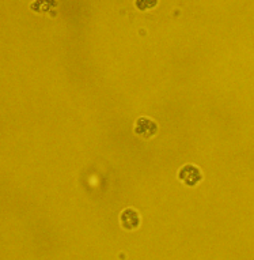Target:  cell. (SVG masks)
Instances as JSON below:
<instances>
[{"label":"cell","instance_id":"3957f363","mask_svg":"<svg viewBox=\"0 0 254 260\" xmlns=\"http://www.w3.org/2000/svg\"><path fill=\"white\" fill-rule=\"evenodd\" d=\"M119 222L124 231H137L140 225H141V217H140V213L136 209H133V207H127V209H124L120 213Z\"/></svg>","mask_w":254,"mask_h":260},{"label":"cell","instance_id":"7a4b0ae2","mask_svg":"<svg viewBox=\"0 0 254 260\" xmlns=\"http://www.w3.org/2000/svg\"><path fill=\"white\" fill-rule=\"evenodd\" d=\"M133 131L137 137L151 139L158 134V123L147 116H140L133 123Z\"/></svg>","mask_w":254,"mask_h":260},{"label":"cell","instance_id":"6da1fadb","mask_svg":"<svg viewBox=\"0 0 254 260\" xmlns=\"http://www.w3.org/2000/svg\"><path fill=\"white\" fill-rule=\"evenodd\" d=\"M177 179L185 187L195 188L204 180L203 171L195 164H185L177 172Z\"/></svg>","mask_w":254,"mask_h":260},{"label":"cell","instance_id":"277c9868","mask_svg":"<svg viewBox=\"0 0 254 260\" xmlns=\"http://www.w3.org/2000/svg\"><path fill=\"white\" fill-rule=\"evenodd\" d=\"M135 6L140 11H149V10H153L155 6H158V2H154V0H136Z\"/></svg>","mask_w":254,"mask_h":260}]
</instances>
